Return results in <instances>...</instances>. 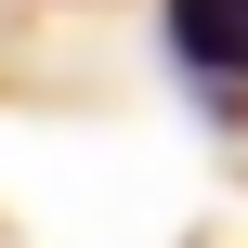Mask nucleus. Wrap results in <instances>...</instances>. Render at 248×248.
Segmentation results:
<instances>
[{
	"label": "nucleus",
	"mask_w": 248,
	"mask_h": 248,
	"mask_svg": "<svg viewBox=\"0 0 248 248\" xmlns=\"http://www.w3.org/2000/svg\"><path fill=\"white\" fill-rule=\"evenodd\" d=\"M170 52L209 78H248V0H170Z\"/></svg>",
	"instance_id": "obj_1"
}]
</instances>
